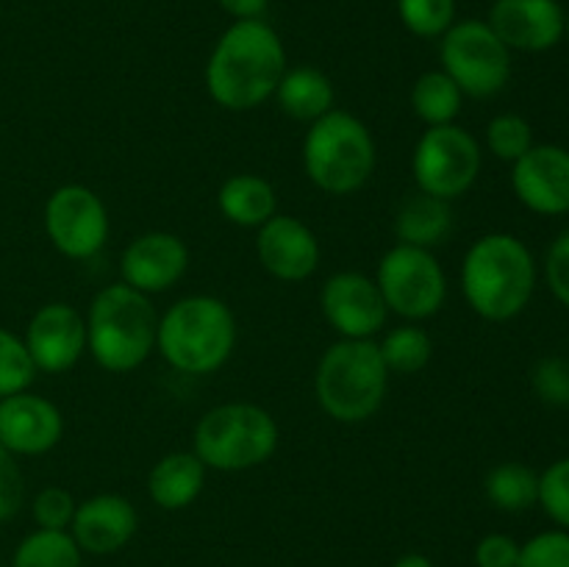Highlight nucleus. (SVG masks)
<instances>
[{
  "label": "nucleus",
  "instance_id": "obj_7",
  "mask_svg": "<svg viewBox=\"0 0 569 567\" xmlns=\"http://www.w3.org/2000/svg\"><path fill=\"white\" fill-rule=\"evenodd\" d=\"M276 417L256 404H220L206 411L194 426L192 454L206 470L244 472L261 467L278 450Z\"/></svg>",
  "mask_w": 569,
  "mask_h": 567
},
{
  "label": "nucleus",
  "instance_id": "obj_8",
  "mask_svg": "<svg viewBox=\"0 0 569 567\" xmlns=\"http://www.w3.org/2000/svg\"><path fill=\"white\" fill-rule=\"evenodd\" d=\"M376 284L389 315L420 322L437 315L448 298V278L433 250L395 242L378 261Z\"/></svg>",
  "mask_w": 569,
  "mask_h": 567
},
{
  "label": "nucleus",
  "instance_id": "obj_14",
  "mask_svg": "<svg viewBox=\"0 0 569 567\" xmlns=\"http://www.w3.org/2000/svg\"><path fill=\"white\" fill-rule=\"evenodd\" d=\"M511 189L533 215H569V150L561 145H533L511 165Z\"/></svg>",
  "mask_w": 569,
  "mask_h": 567
},
{
  "label": "nucleus",
  "instance_id": "obj_28",
  "mask_svg": "<svg viewBox=\"0 0 569 567\" xmlns=\"http://www.w3.org/2000/svg\"><path fill=\"white\" fill-rule=\"evenodd\" d=\"M533 128L520 115H498L487 126V148L495 159L515 165L533 148Z\"/></svg>",
  "mask_w": 569,
  "mask_h": 567
},
{
  "label": "nucleus",
  "instance_id": "obj_27",
  "mask_svg": "<svg viewBox=\"0 0 569 567\" xmlns=\"http://www.w3.org/2000/svg\"><path fill=\"white\" fill-rule=\"evenodd\" d=\"M83 550L70 531L37 528L14 550L11 567H81Z\"/></svg>",
  "mask_w": 569,
  "mask_h": 567
},
{
  "label": "nucleus",
  "instance_id": "obj_39",
  "mask_svg": "<svg viewBox=\"0 0 569 567\" xmlns=\"http://www.w3.org/2000/svg\"><path fill=\"white\" fill-rule=\"evenodd\" d=\"M392 567H433V561L426 554H406Z\"/></svg>",
  "mask_w": 569,
  "mask_h": 567
},
{
  "label": "nucleus",
  "instance_id": "obj_22",
  "mask_svg": "<svg viewBox=\"0 0 569 567\" xmlns=\"http://www.w3.org/2000/svg\"><path fill=\"white\" fill-rule=\"evenodd\" d=\"M217 206L222 217L239 228H261L278 215V195L267 178L253 172L231 176L217 192Z\"/></svg>",
  "mask_w": 569,
  "mask_h": 567
},
{
  "label": "nucleus",
  "instance_id": "obj_15",
  "mask_svg": "<svg viewBox=\"0 0 569 567\" xmlns=\"http://www.w3.org/2000/svg\"><path fill=\"white\" fill-rule=\"evenodd\" d=\"M64 434V415L42 395L17 392L0 398V445L14 456H39L53 450Z\"/></svg>",
  "mask_w": 569,
  "mask_h": 567
},
{
  "label": "nucleus",
  "instance_id": "obj_3",
  "mask_svg": "<svg viewBox=\"0 0 569 567\" xmlns=\"http://www.w3.org/2000/svg\"><path fill=\"white\" fill-rule=\"evenodd\" d=\"M237 317L214 295H189L159 317L156 350L187 376H211L237 348Z\"/></svg>",
  "mask_w": 569,
  "mask_h": 567
},
{
  "label": "nucleus",
  "instance_id": "obj_19",
  "mask_svg": "<svg viewBox=\"0 0 569 567\" xmlns=\"http://www.w3.org/2000/svg\"><path fill=\"white\" fill-rule=\"evenodd\" d=\"M137 526L139 515L131 500L114 493H103L78 504L70 534L81 550L106 556L126 548L137 534Z\"/></svg>",
  "mask_w": 569,
  "mask_h": 567
},
{
  "label": "nucleus",
  "instance_id": "obj_9",
  "mask_svg": "<svg viewBox=\"0 0 569 567\" xmlns=\"http://www.w3.org/2000/svg\"><path fill=\"white\" fill-rule=\"evenodd\" d=\"M439 59L467 98H495L511 78V50L483 20L453 22L442 33Z\"/></svg>",
  "mask_w": 569,
  "mask_h": 567
},
{
  "label": "nucleus",
  "instance_id": "obj_37",
  "mask_svg": "<svg viewBox=\"0 0 569 567\" xmlns=\"http://www.w3.org/2000/svg\"><path fill=\"white\" fill-rule=\"evenodd\" d=\"M520 543L509 534H487L476 545V567H517Z\"/></svg>",
  "mask_w": 569,
  "mask_h": 567
},
{
  "label": "nucleus",
  "instance_id": "obj_12",
  "mask_svg": "<svg viewBox=\"0 0 569 567\" xmlns=\"http://www.w3.org/2000/svg\"><path fill=\"white\" fill-rule=\"evenodd\" d=\"M320 309L339 339H376L389 320L376 278L353 270L333 272L322 284Z\"/></svg>",
  "mask_w": 569,
  "mask_h": 567
},
{
  "label": "nucleus",
  "instance_id": "obj_30",
  "mask_svg": "<svg viewBox=\"0 0 569 567\" xmlns=\"http://www.w3.org/2000/svg\"><path fill=\"white\" fill-rule=\"evenodd\" d=\"M398 14L415 37L437 39L456 22V0H398Z\"/></svg>",
  "mask_w": 569,
  "mask_h": 567
},
{
  "label": "nucleus",
  "instance_id": "obj_21",
  "mask_svg": "<svg viewBox=\"0 0 569 567\" xmlns=\"http://www.w3.org/2000/svg\"><path fill=\"white\" fill-rule=\"evenodd\" d=\"M453 233V209L448 200H439L417 189L398 206L395 215V237L400 245L433 250L445 245Z\"/></svg>",
  "mask_w": 569,
  "mask_h": 567
},
{
  "label": "nucleus",
  "instance_id": "obj_33",
  "mask_svg": "<svg viewBox=\"0 0 569 567\" xmlns=\"http://www.w3.org/2000/svg\"><path fill=\"white\" fill-rule=\"evenodd\" d=\"M531 387L539 400L550 406H569V361L548 356L531 372Z\"/></svg>",
  "mask_w": 569,
  "mask_h": 567
},
{
  "label": "nucleus",
  "instance_id": "obj_25",
  "mask_svg": "<svg viewBox=\"0 0 569 567\" xmlns=\"http://www.w3.org/2000/svg\"><path fill=\"white\" fill-rule=\"evenodd\" d=\"M461 103H465V94L445 70L422 72L411 87V111L428 128L456 122V117L461 115Z\"/></svg>",
  "mask_w": 569,
  "mask_h": 567
},
{
  "label": "nucleus",
  "instance_id": "obj_16",
  "mask_svg": "<svg viewBox=\"0 0 569 567\" xmlns=\"http://www.w3.org/2000/svg\"><path fill=\"white\" fill-rule=\"evenodd\" d=\"M487 22L509 50L542 53L561 42L567 14L559 0H495Z\"/></svg>",
  "mask_w": 569,
  "mask_h": 567
},
{
  "label": "nucleus",
  "instance_id": "obj_36",
  "mask_svg": "<svg viewBox=\"0 0 569 567\" xmlns=\"http://www.w3.org/2000/svg\"><path fill=\"white\" fill-rule=\"evenodd\" d=\"M22 472L20 465L14 461V454L0 445V523L9 520L17 515V509L22 506Z\"/></svg>",
  "mask_w": 569,
  "mask_h": 567
},
{
  "label": "nucleus",
  "instance_id": "obj_13",
  "mask_svg": "<svg viewBox=\"0 0 569 567\" xmlns=\"http://www.w3.org/2000/svg\"><path fill=\"white\" fill-rule=\"evenodd\" d=\"M22 342L37 372H67L87 354V317L70 304H44L28 322Z\"/></svg>",
  "mask_w": 569,
  "mask_h": 567
},
{
  "label": "nucleus",
  "instance_id": "obj_32",
  "mask_svg": "<svg viewBox=\"0 0 569 567\" xmlns=\"http://www.w3.org/2000/svg\"><path fill=\"white\" fill-rule=\"evenodd\" d=\"M517 567H569V531L553 528L520 545Z\"/></svg>",
  "mask_w": 569,
  "mask_h": 567
},
{
  "label": "nucleus",
  "instance_id": "obj_5",
  "mask_svg": "<svg viewBox=\"0 0 569 567\" xmlns=\"http://www.w3.org/2000/svg\"><path fill=\"white\" fill-rule=\"evenodd\" d=\"M389 389V370L376 339H339L320 356L315 395L331 420L365 422L381 409Z\"/></svg>",
  "mask_w": 569,
  "mask_h": 567
},
{
  "label": "nucleus",
  "instance_id": "obj_38",
  "mask_svg": "<svg viewBox=\"0 0 569 567\" xmlns=\"http://www.w3.org/2000/svg\"><path fill=\"white\" fill-rule=\"evenodd\" d=\"M270 0H220L222 9L237 20H261Z\"/></svg>",
  "mask_w": 569,
  "mask_h": 567
},
{
  "label": "nucleus",
  "instance_id": "obj_35",
  "mask_svg": "<svg viewBox=\"0 0 569 567\" xmlns=\"http://www.w3.org/2000/svg\"><path fill=\"white\" fill-rule=\"evenodd\" d=\"M545 281L553 298L569 309V228L550 242L545 256Z\"/></svg>",
  "mask_w": 569,
  "mask_h": 567
},
{
  "label": "nucleus",
  "instance_id": "obj_6",
  "mask_svg": "<svg viewBox=\"0 0 569 567\" xmlns=\"http://www.w3.org/2000/svg\"><path fill=\"white\" fill-rule=\"evenodd\" d=\"M376 139L356 115L331 109L315 120L303 139V167L309 181L326 195H353L376 172Z\"/></svg>",
  "mask_w": 569,
  "mask_h": 567
},
{
  "label": "nucleus",
  "instance_id": "obj_29",
  "mask_svg": "<svg viewBox=\"0 0 569 567\" xmlns=\"http://www.w3.org/2000/svg\"><path fill=\"white\" fill-rule=\"evenodd\" d=\"M37 378V365L17 334L0 328V398L26 392Z\"/></svg>",
  "mask_w": 569,
  "mask_h": 567
},
{
  "label": "nucleus",
  "instance_id": "obj_18",
  "mask_svg": "<svg viewBox=\"0 0 569 567\" xmlns=\"http://www.w3.org/2000/svg\"><path fill=\"white\" fill-rule=\"evenodd\" d=\"M189 267V248L170 231H148L133 239L120 259V276L128 287L159 295L176 287Z\"/></svg>",
  "mask_w": 569,
  "mask_h": 567
},
{
  "label": "nucleus",
  "instance_id": "obj_24",
  "mask_svg": "<svg viewBox=\"0 0 569 567\" xmlns=\"http://www.w3.org/2000/svg\"><path fill=\"white\" fill-rule=\"evenodd\" d=\"M489 504L509 515H520L539 504V472L522 461H503L483 478Z\"/></svg>",
  "mask_w": 569,
  "mask_h": 567
},
{
  "label": "nucleus",
  "instance_id": "obj_2",
  "mask_svg": "<svg viewBox=\"0 0 569 567\" xmlns=\"http://www.w3.org/2000/svg\"><path fill=\"white\" fill-rule=\"evenodd\" d=\"M537 289V261L520 237L483 233L461 261V292L467 306L489 322L515 320Z\"/></svg>",
  "mask_w": 569,
  "mask_h": 567
},
{
  "label": "nucleus",
  "instance_id": "obj_11",
  "mask_svg": "<svg viewBox=\"0 0 569 567\" xmlns=\"http://www.w3.org/2000/svg\"><path fill=\"white\" fill-rule=\"evenodd\" d=\"M44 231L67 259H92L109 239V209L83 183H64L44 203Z\"/></svg>",
  "mask_w": 569,
  "mask_h": 567
},
{
  "label": "nucleus",
  "instance_id": "obj_10",
  "mask_svg": "<svg viewBox=\"0 0 569 567\" xmlns=\"http://www.w3.org/2000/svg\"><path fill=\"white\" fill-rule=\"evenodd\" d=\"M481 165L483 150L478 139L456 122L426 128L411 156L417 189L448 203L470 192Z\"/></svg>",
  "mask_w": 569,
  "mask_h": 567
},
{
  "label": "nucleus",
  "instance_id": "obj_20",
  "mask_svg": "<svg viewBox=\"0 0 569 567\" xmlns=\"http://www.w3.org/2000/svg\"><path fill=\"white\" fill-rule=\"evenodd\" d=\"M206 484V465L192 450L161 456L148 476V495L159 509L178 511L200 498Z\"/></svg>",
  "mask_w": 569,
  "mask_h": 567
},
{
  "label": "nucleus",
  "instance_id": "obj_17",
  "mask_svg": "<svg viewBox=\"0 0 569 567\" xmlns=\"http://www.w3.org/2000/svg\"><path fill=\"white\" fill-rule=\"evenodd\" d=\"M256 253L272 278L287 284L306 281L320 267V242L303 220L276 215L259 228Z\"/></svg>",
  "mask_w": 569,
  "mask_h": 567
},
{
  "label": "nucleus",
  "instance_id": "obj_34",
  "mask_svg": "<svg viewBox=\"0 0 569 567\" xmlns=\"http://www.w3.org/2000/svg\"><path fill=\"white\" fill-rule=\"evenodd\" d=\"M76 498L64 487H44L33 498V520L39 528H50V531H67L72 517H76Z\"/></svg>",
  "mask_w": 569,
  "mask_h": 567
},
{
  "label": "nucleus",
  "instance_id": "obj_23",
  "mask_svg": "<svg viewBox=\"0 0 569 567\" xmlns=\"http://www.w3.org/2000/svg\"><path fill=\"white\" fill-rule=\"evenodd\" d=\"M272 98L278 100L283 115L311 126L333 109V83L317 67H287Z\"/></svg>",
  "mask_w": 569,
  "mask_h": 567
},
{
  "label": "nucleus",
  "instance_id": "obj_40",
  "mask_svg": "<svg viewBox=\"0 0 569 567\" xmlns=\"http://www.w3.org/2000/svg\"><path fill=\"white\" fill-rule=\"evenodd\" d=\"M565 33H567V39H569V17H567V28H565Z\"/></svg>",
  "mask_w": 569,
  "mask_h": 567
},
{
  "label": "nucleus",
  "instance_id": "obj_26",
  "mask_svg": "<svg viewBox=\"0 0 569 567\" xmlns=\"http://www.w3.org/2000/svg\"><path fill=\"white\" fill-rule=\"evenodd\" d=\"M378 350H381L389 376H415V372L426 370L431 361L433 342L426 328H420L417 322H403L383 334Z\"/></svg>",
  "mask_w": 569,
  "mask_h": 567
},
{
  "label": "nucleus",
  "instance_id": "obj_4",
  "mask_svg": "<svg viewBox=\"0 0 569 567\" xmlns=\"http://www.w3.org/2000/svg\"><path fill=\"white\" fill-rule=\"evenodd\" d=\"M156 315L150 295L109 284L92 298L87 311V350L106 372H133L156 350Z\"/></svg>",
  "mask_w": 569,
  "mask_h": 567
},
{
  "label": "nucleus",
  "instance_id": "obj_31",
  "mask_svg": "<svg viewBox=\"0 0 569 567\" xmlns=\"http://www.w3.org/2000/svg\"><path fill=\"white\" fill-rule=\"evenodd\" d=\"M539 506L556 526L569 531V456L539 476Z\"/></svg>",
  "mask_w": 569,
  "mask_h": 567
},
{
  "label": "nucleus",
  "instance_id": "obj_1",
  "mask_svg": "<svg viewBox=\"0 0 569 567\" xmlns=\"http://www.w3.org/2000/svg\"><path fill=\"white\" fill-rule=\"evenodd\" d=\"M287 72L281 37L264 20H237L220 39L206 64V89L228 111H250L276 94Z\"/></svg>",
  "mask_w": 569,
  "mask_h": 567
}]
</instances>
